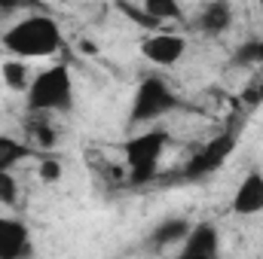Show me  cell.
Returning a JSON list of instances; mask_svg holds the SVG:
<instances>
[{"mask_svg": "<svg viewBox=\"0 0 263 259\" xmlns=\"http://www.w3.org/2000/svg\"><path fill=\"white\" fill-rule=\"evenodd\" d=\"M0 43L9 55H15L18 61H28V58L55 55L65 40H62V28L55 25L52 15H28V18L15 21L9 31H3Z\"/></svg>", "mask_w": 263, "mask_h": 259, "instance_id": "1", "label": "cell"}, {"mask_svg": "<svg viewBox=\"0 0 263 259\" xmlns=\"http://www.w3.org/2000/svg\"><path fill=\"white\" fill-rule=\"evenodd\" d=\"M73 107V76L67 64H55L40 70L28 89V110L31 113H67Z\"/></svg>", "mask_w": 263, "mask_h": 259, "instance_id": "2", "label": "cell"}, {"mask_svg": "<svg viewBox=\"0 0 263 259\" xmlns=\"http://www.w3.org/2000/svg\"><path fill=\"white\" fill-rule=\"evenodd\" d=\"M175 107H178V98H175L172 85H168L162 76L150 73V76H144V79L138 82V89H135L129 119H132V125H147V122H156V119L168 116Z\"/></svg>", "mask_w": 263, "mask_h": 259, "instance_id": "3", "label": "cell"}, {"mask_svg": "<svg viewBox=\"0 0 263 259\" xmlns=\"http://www.w3.org/2000/svg\"><path fill=\"white\" fill-rule=\"evenodd\" d=\"M168 146V134L162 128H153V131H144L138 137H132L126 143V162H129V183L132 186H144L153 180L156 174V162L159 156L165 153Z\"/></svg>", "mask_w": 263, "mask_h": 259, "instance_id": "4", "label": "cell"}, {"mask_svg": "<svg viewBox=\"0 0 263 259\" xmlns=\"http://www.w3.org/2000/svg\"><path fill=\"white\" fill-rule=\"evenodd\" d=\"M187 52V40L178 34H150L141 43V55L156 67H172L178 64Z\"/></svg>", "mask_w": 263, "mask_h": 259, "instance_id": "5", "label": "cell"}, {"mask_svg": "<svg viewBox=\"0 0 263 259\" xmlns=\"http://www.w3.org/2000/svg\"><path fill=\"white\" fill-rule=\"evenodd\" d=\"M220 250V235L214 223H196L190 226V235L181 244V253L175 259H205V256H217Z\"/></svg>", "mask_w": 263, "mask_h": 259, "instance_id": "6", "label": "cell"}, {"mask_svg": "<svg viewBox=\"0 0 263 259\" xmlns=\"http://www.w3.org/2000/svg\"><path fill=\"white\" fill-rule=\"evenodd\" d=\"M31 256V235L28 226L18 220L0 217V259H28Z\"/></svg>", "mask_w": 263, "mask_h": 259, "instance_id": "7", "label": "cell"}, {"mask_svg": "<svg viewBox=\"0 0 263 259\" xmlns=\"http://www.w3.org/2000/svg\"><path fill=\"white\" fill-rule=\"evenodd\" d=\"M230 207L239 217H257V213H263V174L260 171H251V174L242 177V183H239V189L233 195Z\"/></svg>", "mask_w": 263, "mask_h": 259, "instance_id": "8", "label": "cell"}, {"mask_svg": "<svg viewBox=\"0 0 263 259\" xmlns=\"http://www.w3.org/2000/svg\"><path fill=\"white\" fill-rule=\"evenodd\" d=\"M233 25V6L227 0H211L199 9V18H196V28L208 37H217L223 31H230Z\"/></svg>", "mask_w": 263, "mask_h": 259, "instance_id": "9", "label": "cell"}, {"mask_svg": "<svg viewBox=\"0 0 263 259\" xmlns=\"http://www.w3.org/2000/svg\"><path fill=\"white\" fill-rule=\"evenodd\" d=\"M230 149H233V137H230V134H220L217 140H211L196 159L190 162V174L196 177V174H208V171H214V168L227 159Z\"/></svg>", "mask_w": 263, "mask_h": 259, "instance_id": "10", "label": "cell"}, {"mask_svg": "<svg viewBox=\"0 0 263 259\" xmlns=\"http://www.w3.org/2000/svg\"><path fill=\"white\" fill-rule=\"evenodd\" d=\"M190 235V223L184 217H172V220H162L153 235H150V244L153 247H172V244H184V238Z\"/></svg>", "mask_w": 263, "mask_h": 259, "instance_id": "11", "label": "cell"}, {"mask_svg": "<svg viewBox=\"0 0 263 259\" xmlns=\"http://www.w3.org/2000/svg\"><path fill=\"white\" fill-rule=\"evenodd\" d=\"M31 153H34V146L22 143V140H15V137L0 134V174H3V171H12V168H15L18 162H25Z\"/></svg>", "mask_w": 263, "mask_h": 259, "instance_id": "12", "label": "cell"}, {"mask_svg": "<svg viewBox=\"0 0 263 259\" xmlns=\"http://www.w3.org/2000/svg\"><path fill=\"white\" fill-rule=\"evenodd\" d=\"M0 73H3V82L12 89V92H28L31 89V73H28V64L25 61H3L0 67Z\"/></svg>", "mask_w": 263, "mask_h": 259, "instance_id": "13", "label": "cell"}, {"mask_svg": "<svg viewBox=\"0 0 263 259\" xmlns=\"http://www.w3.org/2000/svg\"><path fill=\"white\" fill-rule=\"evenodd\" d=\"M156 25H162V21H172V18H181V6L175 3V0H144V6H141Z\"/></svg>", "mask_w": 263, "mask_h": 259, "instance_id": "14", "label": "cell"}, {"mask_svg": "<svg viewBox=\"0 0 263 259\" xmlns=\"http://www.w3.org/2000/svg\"><path fill=\"white\" fill-rule=\"evenodd\" d=\"M18 201V180L12 177V171H3L0 174V204H15Z\"/></svg>", "mask_w": 263, "mask_h": 259, "instance_id": "15", "label": "cell"}, {"mask_svg": "<svg viewBox=\"0 0 263 259\" xmlns=\"http://www.w3.org/2000/svg\"><path fill=\"white\" fill-rule=\"evenodd\" d=\"M233 64H242V67L257 64V40H248V43H242V46L233 52Z\"/></svg>", "mask_w": 263, "mask_h": 259, "instance_id": "16", "label": "cell"}, {"mask_svg": "<svg viewBox=\"0 0 263 259\" xmlns=\"http://www.w3.org/2000/svg\"><path fill=\"white\" fill-rule=\"evenodd\" d=\"M37 174H40V180H43V183H59V180H62V174H65V168H62V162H59V159H43Z\"/></svg>", "mask_w": 263, "mask_h": 259, "instance_id": "17", "label": "cell"}, {"mask_svg": "<svg viewBox=\"0 0 263 259\" xmlns=\"http://www.w3.org/2000/svg\"><path fill=\"white\" fill-rule=\"evenodd\" d=\"M31 134H34V140H37L40 146H52V143H55V134H52V128H46L43 122H34V125H31Z\"/></svg>", "mask_w": 263, "mask_h": 259, "instance_id": "18", "label": "cell"}, {"mask_svg": "<svg viewBox=\"0 0 263 259\" xmlns=\"http://www.w3.org/2000/svg\"><path fill=\"white\" fill-rule=\"evenodd\" d=\"M80 52H86V55H95V52H98V46H95L92 40H80Z\"/></svg>", "mask_w": 263, "mask_h": 259, "instance_id": "19", "label": "cell"}, {"mask_svg": "<svg viewBox=\"0 0 263 259\" xmlns=\"http://www.w3.org/2000/svg\"><path fill=\"white\" fill-rule=\"evenodd\" d=\"M257 64H263V40H257Z\"/></svg>", "mask_w": 263, "mask_h": 259, "instance_id": "20", "label": "cell"}, {"mask_svg": "<svg viewBox=\"0 0 263 259\" xmlns=\"http://www.w3.org/2000/svg\"><path fill=\"white\" fill-rule=\"evenodd\" d=\"M205 259H217V256H205Z\"/></svg>", "mask_w": 263, "mask_h": 259, "instance_id": "21", "label": "cell"}, {"mask_svg": "<svg viewBox=\"0 0 263 259\" xmlns=\"http://www.w3.org/2000/svg\"><path fill=\"white\" fill-rule=\"evenodd\" d=\"M260 6H263V3H260Z\"/></svg>", "mask_w": 263, "mask_h": 259, "instance_id": "22", "label": "cell"}]
</instances>
